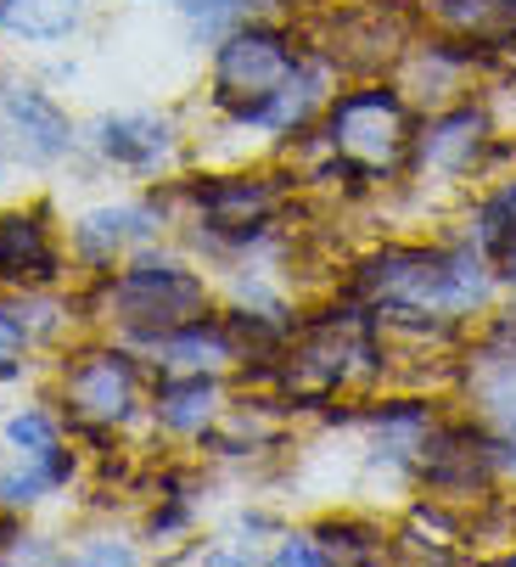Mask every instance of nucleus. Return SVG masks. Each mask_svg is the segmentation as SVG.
I'll return each mask as SVG.
<instances>
[{"instance_id": "obj_19", "label": "nucleus", "mask_w": 516, "mask_h": 567, "mask_svg": "<svg viewBox=\"0 0 516 567\" xmlns=\"http://www.w3.org/2000/svg\"><path fill=\"white\" fill-rule=\"evenodd\" d=\"M12 444L18 450H29V455H45V450H56V422L45 416V411H23V416H12Z\"/></svg>"}, {"instance_id": "obj_21", "label": "nucleus", "mask_w": 516, "mask_h": 567, "mask_svg": "<svg viewBox=\"0 0 516 567\" xmlns=\"http://www.w3.org/2000/svg\"><path fill=\"white\" fill-rule=\"evenodd\" d=\"M494 265H499V276L516 287V225H510V230L494 241Z\"/></svg>"}, {"instance_id": "obj_7", "label": "nucleus", "mask_w": 516, "mask_h": 567, "mask_svg": "<svg viewBox=\"0 0 516 567\" xmlns=\"http://www.w3.org/2000/svg\"><path fill=\"white\" fill-rule=\"evenodd\" d=\"M415 169L421 175H438V181H461L472 175V164L488 152V113L483 107H450L438 113L415 135Z\"/></svg>"}, {"instance_id": "obj_4", "label": "nucleus", "mask_w": 516, "mask_h": 567, "mask_svg": "<svg viewBox=\"0 0 516 567\" xmlns=\"http://www.w3.org/2000/svg\"><path fill=\"white\" fill-rule=\"evenodd\" d=\"M298 73V45L281 29H236L214 56V102L236 118H258L287 79Z\"/></svg>"}, {"instance_id": "obj_2", "label": "nucleus", "mask_w": 516, "mask_h": 567, "mask_svg": "<svg viewBox=\"0 0 516 567\" xmlns=\"http://www.w3.org/2000/svg\"><path fill=\"white\" fill-rule=\"evenodd\" d=\"M326 146L349 164L382 175L393 164H404V152L415 146V124H410V102L393 85H360V91H342L326 118Z\"/></svg>"}, {"instance_id": "obj_16", "label": "nucleus", "mask_w": 516, "mask_h": 567, "mask_svg": "<svg viewBox=\"0 0 516 567\" xmlns=\"http://www.w3.org/2000/svg\"><path fill=\"white\" fill-rule=\"evenodd\" d=\"M320 102H326V91H320V73L314 68H298L287 85L258 107V118L252 124H265V130H276V135H287V130H303L314 113H320Z\"/></svg>"}, {"instance_id": "obj_3", "label": "nucleus", "mask_w": 516, "mask_h": 567, "mask_svg": "<svg viewBox=\"0 0 516 567\" xmlns=\"http://www.w3.org/2000/svg\"><path fill=\"white\" fill-rule=\"evenodd\" d=\"M107 315L135 338H168V332L192 327L197 315H208V287L186 265L141 259L107 281Z\"/></svg>"}, {"instance_id": "obj_14", "label": "nucleus", "mask_w": 516, "mask_h": 567, "mask_svg": "<svg viewBox=\"0 0 516 567\" xmlns=\"http://www.w3.org/2000/svg\"><path fill=\"white\" fill-rule=\"evenodd\" d=\"M163 349H168V365H180V371H219V365L236 360L241 343H236V327H219V320L197 315L192 327L168 332Z\"/></svg>"}, {"instance_id": "obj_15", "label": "nucleus", "mask_w": 516, "mask_h": 567, "mask_svg": "<svg viewBox=\"0 0 516 567\" xmlns=\"http://www.w3.org/2000/svg\"><path fill=\"white\" fill-rule=\"evenodd\" d=\"M214 399H219V388H214L203 371L175 377V382L157 388V422H163L168 433H203V427L214 422Z\"/></svg>"}, {"instance_id": "obj_8", "label": "nucleus", "mask_w": 516, "mask_h": 567, "mask_svg": "<svg viewBox=\"0 0 516 567\" xmlns=\"http://www.w3.org/2000/svg\"><path fill=\"white\" fill-rule=\"evenodd\" d=\"M404 40H410V23L393 12V0H371V7H354L337 18L331 56L349 68H382L404 51Z\"/></svg>"}, {"instance_id": "obj_1", "label": "nucleus", "mask_w": 516, "mask_h": 567, "mask_svg": "<svg viewBox=\"0 0 516 567\" xmlns=\"http://www.w3.org/2000/svg\"><path fill=\"white\" fill-rule=\"evenodd\" d=\"M354 292L371 309L466 315L488 303L494 276L472 248H382L354 270Z\"/></svg>"}, {"instance_id": "obj_6", "label": "nucleus", "mask_w": 516, "mask_h": 567, "mask_svg": "<svg viewBox=\"0 0 516 567\" xmlns=\"http://www.w3.org/2000/svg\"><path fill=\"white\" fill-rule=\"evenodd\" d=\"M494 466H499V444H488L472 427H444V433L426 427V439H421V477H426V489H438V495L488 489Z\"/></svg>"}, {"instance_id": "obj_12", "label": "nucleus", "mask_w": 516, "mask_h": 567, "mask_svg": "<svg viewBox=\"0 0 516 567\" xmlns=\"http://www.w3.org/2000/svg\"><path fill=\"white\" fill-rule=\"evenodd\" d=\"M168 141H175V130H168V118H157V113H118V118L96 124L102 157H113V164H124V169H152L168 152Z\"/></svg>"}, {"instance_id": "obj_10", "label": "nucleus", "mask_w": 516, "mask_h": 567, "mask_svg": "<svg viewBox=\"0 0 516 567\" xmlns=\"http://www.w3.org/2000/svg\"><path fill=\"white\" fill-rule=\"evenodd\" d=\"M197 208L214 219V230H241L252 236L258 225H265L276 208H281V192L265 181V175H236V181H208L192 192Z\"/></svg>"}, {"instance_id": "obj_23", "label": "nucleus", "mask_w": 516, "mask_h": 567, "mask_svg": "<svg viewBox=\"0 0 516 567\" xmlns=\"http://www.w3.org/2000/svg\"><path fill=\"white\" fill-rule=\"evenodd\" d=\"M499 466H505V472H516V422H510V433L499 439Z\"/></svg>"}, {"instance_id": "obj_17", "label": "nucleus", "mask_w": 516, "mask_h": 567, "mask_svg": "<svg viewBox=\"0 0 516 567\" xmlns=\"http://www.w3.org/2000/svg\"><path fill=\"white\" fill-rule=\"evenodd\" d=\"M152 230V214L146 208H102V214H91L79 225V254L84 259H96V265H107L124 241H135V236H146Z\"/></svg>"}, {"instance_id": "obj_18", "label": "nucleus", "mask_w": 516, "mask_h": 567, "mask_svg": "<svg viewBox=\"0 0 516 567\" xmlns=\"http://www.w3.org/2000/svg\"><path fill=\"white\" fill-rule=\"evenodd\" d=\"M510 225H516V181H505V186L477 208V241H483V248H494Z\"/></svg>"}, {"instance_id": "obj_20", "label": "nucleus", "mask_w": 516, "mask_h": 567, "mask_svg": "<svg viewBox=\"0 0 516 567\" xmlns=\"http://www.w3.org/2000/svg\"><path fill=\"white\" fill-rule=\"evenodd\" d=\"M23 349H29V327H23V320H18L12 309H0V377L18 371Z\"/></svg>"}, {"instance_id": "obj_5", "label": "nucleus", "mask_w": 516, "mask_h": 567, "mask_svg": "<svg viewBox=\"0 0 516 567\" xmlns=\"http://www.w3.org/2000/svg\"><path fill=\"white\" fill-rule=\"evenodd\" d=\"M135 393H141V371L118 349H84L62 371V404H68V416L79 427H118V422H130L135 416Z\"/></svg>"}, {"instance_id": "obj_13", "label": "nucleus", "mask_w": 516, "mask_h": 567, "mask_svg": "<svg viewBox=\"0 0 516 567\" xmlns=\"http://www.w3.org/2000/svg\"><path fill=\"white\" fill-rule=\"evenodd\" d=\"M79 12L84 0H0V29L29 45H51L79 29Z\"/></svg>"}, {"instance_id": "obj_9", "label": "nucleus", "mask_w": 516, "mask_h": 567, "mask_svg": "<svg viewBox=\"0 0 516 567\" xmlns=\"http://www.w3.org/2000/svg\"><path fill=\"white\" fill-rule=\"evenodd\" d=\"M0 135H12L23 157L34 164H51V157L68 152V118L56 113V102L34 85H7L0 91Z\"/></svg>"}, {"instance_id": "obj_24", "label": "nucleus", "mask_w": 516, "mask_h": 567, "mask_svg": "<svg viewBox=\"0 0 516 567\" xmlns=\"http://www.w3.org/2000/svg\"><path fill=\"white\" fill-rule=\"evenodd\" d=\"M510 561H516V550H510Z\"/></svg>"}, {"instance_id": "obj_11", "label": "nucleus", "mask_w": 516, "mask_h": 567, "mask_svg": "<svg viewBox=\"0 0 516 567\" xmlns=\"http://www.w3.org/2000/svg\"><path fill=\"white\" fill-rule=\"evenodd\" d=\"M0 276L7 281H51L56 248L40 214H0Z\"/></svg>"}, {"instance_id": "obj_22", "label": "nucleus", "mask_w": 516, "mask_h": 567, "mask_svg": "<svg viewBox=\"0 0 516 567\" xmlns=\"http://www.w3.org/2000/svg\"><path fill=\"white\" fill-rule=\"evenodd\" d=\"M276 561H331V550H326V545L298 539V545H281V550H276Z\"/></svg>"}]
</instances>
